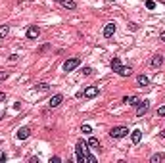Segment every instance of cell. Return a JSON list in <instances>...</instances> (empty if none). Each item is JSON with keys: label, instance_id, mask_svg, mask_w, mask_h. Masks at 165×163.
Wrapping results in <instances>:
<instances>
[{"label": "cell", "instance_id": "6da1fadb", "mask_svg": "<svg viewBox=\"0 0 165 163\" xmlns=\"http://www.w3.org/2000/svg\"><path fill=\"white\" fill-rule=\"evenodd\" d=\"M75 154H77V161H79V163H84V161H87V142H84V140H79V142H77Z\"/></svg>", "mask_w": 165, "mask_h": 163}, {"label": "cell", "instance_id": "7a4b0ae2", "mask_svg": "<svg viewBox=\"0 0 165 163\" xmlns=\"http://www.w3.org/2000/svg\"><path fill=\"white\" fill-rule=\"evenodd\" d=\"M127 132H129L127 127L119 125V127H113V129L110 131V136H111V138H123V136H127Z\"/></svg>", "mask_w": 165, "mask_h": 163}, {"label": "cell", "instance_id": "3957f363", "mask_svg": "<svg viewBox=\"0 0 165 163\" xmlns=\"http://www.w3.org/2000/svg\"><path fill=\"white\" fill-rule=\"evenodd\" d=\"M79 63H81V58H69L66 63H63V71H73L75 67H79Z\"/></svg>", "mask_w": 165, "mask_h": 163}, {"label": "cell", "instance_id": "277c9868", "mask_svg": "<svg viewBox=\"0 0 165 163\" xmlns=\"http://www.w3.org/2000/svg\"><path fill=\"white\" fill-rule=\"evenodd\" d=\"M150 109V102L148 100H142L138 104V109H136V117H142V115H146V111Z\"/></svg>", "mask_w": 165, "mask_h": 163}, {"label": "cell", "instance_id": "5b68a950", "mask_svg": "<svg viewBox=\"0 0 165 163\" xmlns=\"http://www.w3.org/2000/svg\"><path fill=\"white\" fill-rule=\"evenodd\" d=\"M39 35H40V29H39L37 25H31L29 29H27V39L35 40V39H39Z\"/></svg>", "mask_w": 165, "mask_h": 163}, {"label": "cell", "instance_id": "8992f818", "mask_svg": "<svg viewBox=\"0 0 165 163\" xmlns=\"http://www.w3.org/2000/svg\"><path fill=\"white\" fill-rule=\"evenodd\" d=\"M115 29H117L115 23H107V25L104 27V37H106V39H111L113 35H115Z\"/></svg>", "mask_w": 165, "mask_h": 163}, {"label": "cell", "instance_id": "52a82bcc", "mask_svg": "<svg viewBox=\"0 0 165 163\" xmlns=\"http://www.w3.org/2000/svg\"><path fill=\"white\" fill-rule=\"evenodd\" d=\"M62 102H63V96H62V94H54V96L48 100V106H50V108H58Z\"/></svg>", "mask_w": 165, "mask_h": 163}, {"label": "cell", "instance_id": "ba28073f", "mask_svg": "<svg viewBox=\"0 0 165 163\" xmlns=\"http://www.w3.org/2000/svg\"><path fill=\"white\" fill-rule=\"evenodd\" d=\"M29 136H31V129H29V127H21V129L17 131V138L19 140H25Z\"/></svg>", "mask_w": 165, "mask_h": 163}, {"label": "cell", "instance_id": "9c48e42d", "mask_svg": "<svg viewBox=\"0 0 165 163\" xmlns=\"http://www.w3.org/2000/svg\"><path fill=\"white\" fill-rule=\"evenodd\" d=\"M56 2H60L63 8H67V10H77V2L75 0H56Z\"/></svg>", "mask_w": 165, "mask_h": 163}, {"label": "cell", "instance_id": "30bf717a", "mask_svg": "<svg viewBox=\"0 0 165 163\" xmlns=\"http://www.w3.org/2000/svg\"><path fill=\"white\" fill-rule=\"evenodd\" d=\"M96 94H98V88L96 87H87V88H84V92H83L84 98H94Z\"/></svg>", "mask_w": 165, "mask_h": 163}, {"label": "cell", "instance_id": "8fae6325", "mask_svg": "<svg viewBox=\"0 0 165 163\" xmlns=\"http://www.w3.org/2000/svg\"><path fill=\"white\" fill-rule=\"evenodd\" d=\"M123 102H125V104H129V106H138L142 100H140L138 96H125V98H123Z\"/></svg>", "mask_w": 165, "mask_h": 163}, {"label": "cell", "instance_id": "7c38bea8", "mask_svg": "<svg viewBox=\"0 0 165 163\" xmlns=\"http://www.w3.org/2000/svg\"><path fill=\"white\" fill-rule=\"evenodd\" d=\"M131 140H133V144H138L140 140H142V131L140 129H134L131 132Z\"/></svg>", "mask_w": 165, "mask_h": 163}, {"label": "cell", "instance_id": "4fadbf2b", "mask_svg": "<svg viewBox=\"0 0 165 163\" xmlns=\"http://www.w3.org/2000/svg\"><path fill=\"white\" fill-rule=\"evenodd\" d=\"M117 73L121 75V77H129L133 73V69H131V65H121L119 69H117Z\"/></svg>", "mask_w": 165, "mask_h": 163}, {"label": "cell", "instance_id": "5bb4252c", "mask_svg": "<svg viewBox=\"0 0 165 163\" xmlns=\"http://www.w3.org/2000/svg\"><path fill=\"white\" fill-rule=\"evenodd\" d=\"M87 144H88L90 148H94V150H98V152H100V140H98L96 136H90V138H88V142H87Z\"/></svg>", "mask_w": 165, "mask_h": 163}, {"label": "cell", "instance_id": "9a60e30c", "mask_svg": "<svg viewBox=\"0 0 165 163\" xmlns=\"http://www.w3.org/2000/svg\"><path fill=\"white\" fill-rule=\"evenodd\" d=\"M150 63H152V67H161V63H163V56H159V54H157V56H154Z\"/></svg>", "mask_w": 165, "mask_h": 163}, {"label": "cell", "instance_id": "2e32d148", "mask_svg": "<svg viewBox=\"0 0 165 163\" xmlns=\"http://www.w3.org/2000/svg\"><path fill=\"white\" fill-rule=\"evenodd\" d=\"M136 83L140 84V87H148V83H150V79L146 75H138V79H136Z\"/></svg>", "mask_w": 165, "mask_h": 163}, {"label": "cell", "instance_id": "e0dca14e", "mask_svg": "<svg viewBox=\"0 0 165 163\" xmlns=\"http://www.w3.org/2000/svg\"><path fill=\"white\" fill-rule=\"evenodd\" d=\"M8 33H10V25H0V40H2Z\"/></svg>", "mask_w": 165, "mask_h": 163}, {"label": "cell", "instance_id": "ac0fdd59", "mask_svg": "<svg viewBox=\"0 0 165 163\" xmlns=\"http://www.w3.org/2000/svg\"><path fill=\"white\" fill-rule=\"evenodd\" d=\"M119 67H121V60L119 58H113L111 60V69H113V71H117Z\"/></svg>", "mask_w": 165, "mask_h": 163}, {"label": "cell", "instance_id": "d6986e66", "mask_svg": "<svg viewBox=\"0 0 165 163\" xmlns=\"http://www.w3.org/2000/svg\"><path fill=\"white\" fill-rule=\"evenodd\" d=\"M48 88H50L48 83H39V84H35V90H48Z\"/></svg>", "mask_w": 165, "mask_h": 163}, {"label": "cell", "instance_id": "ffe728a7", "mask_svg": "<svg viewBox=\"0 0 165 163\" xmlns=\"http://www.w3.org/2000/svg\"><path fill=\"white\" fill-rule=\"evenodd\" d=\"M146 8L148 10H154L156 8V2H154V0H146Z\"/></svg>", "mask_w": 165, "mask_h": 163}, {"label": "cell", "instance_id": "44dd1931", "mask_svg": "<svg viewBox=\"0 0 165 163\" xmlns=\"http://www.w3.org/2000/svg\"><path fill=\"white\" fill-rule=\"evenodd\" d=\"M156 113H157V117H163V115H165V106L157 108V111H156Z\"/></svg>", "mask_w": 165, "mask_h": 163}, {"label": "cell", "instance_id": "7402d4cb", "mask_svg": "<svg viewBox=\"0 0 165 163\" xmlns=\"http://www.w3.org/2000/svg\"><path fill=\"white\" fill-rule=\"evenodd\" d=\"M90 131H92L90 125H83V127H81V132H90Z\"/></svg>", "mask_w": 165, "mask_h": 163}, {"label": "cell", "instance_id": "603a6c76", "mask_svg": "<svg viewBox=\"0 0 165 163\" xmlns=\"http://www.w3.org/2000/svg\"><path fill=\"white\" fill-rule=\"evenodd\" d=\"M87 161H88V163H96V157H94L92 154H88V155H87Z\"/></svg>", "mask_w": 165, "mask_h": 163}, {"label": "cell", "instance_id": "cb8c5ba5", "mask_svg": "<svg viewBox=\"0 0 165 163\" xmlns=\"http://www.w3.org/2000/svg\"><path fill=\"white\" fill-rule=\"evenodd\" d=\"M161 157H163V155H161V154H156V155H152V161H159Z\"/></svg>", "mask_w": 165, "mask_h": 163}, {"label": "cell", "instance_id": "d4e9b609", "mask_svg": "<svg viewBox=\"0 0 165 163\" xmlns=\"http://www.w3.org/2000/svg\"><path fill=\"white\" fill-rule=\"evenodd\" d=\"M83 73H84V75H92V67H84Z\"/></svg>", "mask_w": 165, "mask_h": 163}, {"label": "cell", "instance_id": "484cf974", "mask_svg": "<svg viewBox=\"0 0 165 163\" xmlns=\"http://www.w3.org/2000/svg\"><path fill=\"white\" fill-rule=\"evenodd\" d=\"M2 79H8V73H6V71H0V81H2Z\"/></svg>", "mask_w": 165, "mask_h": 163}, {"label": "cell", "instance_id": "4316f807", "mask_svg": "<svg viewBox=\"0 0 165 163\" xmlns=\"http://www.w3.org/2000/svg\"><path fill=\"white\" fill-rule=\"evenodd\" d=\"M50 161H52V163H60V161H62V159H60V157H58V155H56V157H52V159H50Z\"/></svg>", "mask_w": 165, "mask_h": 163}, {"label": "cell", "instance_id": "83f0119b", "mask_svg": "<svg viewBox=\"0 0 165 163\" xmlns=\"http://www.w3.org/2000/svg\"><path fill=\"white\" fill-rule=\"evenodd\" d=\"M2 100H6V94H4V92H0V102H2Z\"/></svg>", "mask_w": 165, "mask_h": 163}, {"label": "cell", "instance_id": "f1b7e54d", "mask_svg": "<svg viewBox=\"0 0 165 163\" xmlns=\"http://www.w3.org/2000/svg\"><path fill=\"white\" fill-rule=\"evenodd\" d=\"M159 39H161V40L165 42V31H161V35H159Z\"/></svg>", "mask_w": 165, "mask_h": 163}, {"label": "cell", "instance_id": "f546056e", "mask_svg": "<svg viewBox=\"0 0 165 163\" xmlns=\"http://www.w3.org/2000/svg\"><path fill=\"white\" fill-rule=\"evenodd\" d=\"M161 136H163V138H165V129H163V131H161Z\"/></svg>", "mask_w": 165, "mask_h": 163}, {"label": "cell", "instance_id": "4dcf8cb0", "mask_svg": "<svg viewBox=\"0 0 165 163\" xmlns=\"http://www.w3.org/2000/svg\"><path fill=\"white\" fill-rule=\"evenodd\" d=\"M2 115H4V113H2V111H0V119H2Z\"/></svg>", "mask_w": 165, "mask_h": 163}, {"label": "cell", "instance_id": "1f68e13d", "mask_svg": "<svg viewBox=\"0 0 165 163\" xmlns=\"http://www.w3.org/2000/svg\"><path fill=\"white\" fill-rule=\"evenodd\" d=\"M111 2H115V0H111Z\"/></svg>", "mask_w": 165, "mask_h": 163}, {"label": "cell", "instance_id": "d6a6232c", "mask_svg": "<svg viewBox=\"0 0 165 163\" xmlns=\"http://www.w3.org/2000/svg\"><path fill=\"white\" fill-rule=\"evenodd\" d=\"M163 157H165V155H163Z\"/></svg>", "mask_w": 165, "mask_h": 163}]
</instances>
